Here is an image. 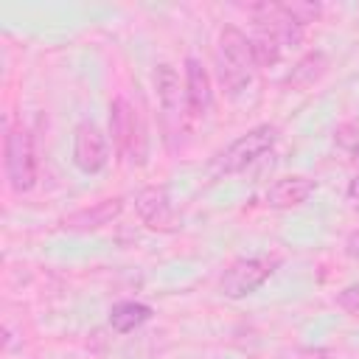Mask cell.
<instances>
[{"label": "cell", "instance_id": "obj_1", "mask_svg": "<svg viewBox=\"0 0 359 359\" xmlns=\"http://www.w3.org/2000/svg\"><path fill=\"white\" fill-rule=\"evenodd\" d=\"M216 65H219V81L222 87L236 95L241 93L250 79H252V39L236 28V25H222L219 31V42H216Z\"/></svg>", "mask_w": 359, "mask_h": 359}, {"label": "cell", "instance_id": "obj_2", "mask_svg": "<svg viewBox=\"0 0 359 359\" xmlns=\"http://www.w3.org/2000/svg\"><path fill=\"white\" fill-rule=\"evenodd\" d=\"M109 135H112L115 149L121 151V157L129 165H143L146 163V154H149L146 129H143V121H140L137 109L123 95H118L109 104Z\"/></svg>", "mask_w": 359, "mask_h": 359}, {"label": "cell", "instance_id": "obj_3", "mask_svg": "<svg viewBox=\"0 0 359 359\" xmlns=\"http://www.w3.org/2000/svg\"><path fill=\"white\" fill-rule=\"evenodd\" d=\"M275 140H278V126H272V123L252 126L247 135L236 137L213 160V174H236V171H244L247 165H252L255 160H261L266 151H272Z\"/></svg>", "mask_w": 359, "mask_h": 359}, {"label": "cell", "instance_id": "obj_4", "mask_svg": "<svg viewBox=\"0 0 359 359\" xmlns=\"http://www.w3.org/2000/svg\"><path fill=\"white\" fill-rule=\"evenodd\" d=\"M278 264H280L278 255H247V258H238L219 278V292L224 297H230V300L247 297V294H252L258 286H264L269 280V275L278 269Z\"/></svg>", "mask_w": 359, "mask_h": 359}, {"label": "cell", "instance_id": "obj_5", "mask_svg": "<svg viewBox=\"0 0 359 359\" xmlns=\"http://www.w3.org/2000/svg\"><path fill=\"white\" fill-rule=\"evenodd\" d=\"M6 177L17 194H25L36 185V151L34 137L25 126H11L6 135Z\"/></svg>", "mask_w": 359, "mask_h": 359}, {"label": "cell", "instance_id": "obj_6", "mask_svg": "<svg viewBox=\"0 0 359 359\" xmlns=\"http://www.w3.org/2000/svg\"><path fill=\"white\" fill-rule=\"evenodd\" d=\"M154 90L160 98V109H163V121L171 132L182 129V121L188 112V98H185V84H180V73L171 65H157L154 67Z\"/></svg>", "mask_w": 359, "mask_h": 359}, {"label": "cell", "instance_id": "obj_7", "mask_svg": "<svg viewBox=\"0 0 359 359\" xmlns=\"http://www.w3.org/2000/svg\"><path fill=\"white\" fill-rule=\"evenodd\" d=\"M135 210L140 222L154 233H174L177 230V210L171 205L165 185H146L135 196Z\"/></svg>", "mask_w": 359, "mask_h": 359}, {"label": "cell", "instance_id": "obj_8", "mask_svg": "<svg viewBox=\"0 0 359 359\" xmlns=\"http://www.w3.org/2000/svg\"><path fill=\"white\" fill-rule=\"evenodd\" d=\"M109 160L107 137L93 121H81L73 129V163L84 174H98Z\"/></svg>", "mask_w": 359, "mask_h": 359}, {"label": "cell", "instance_id": "obj_9", "mask_svg": "<svg viewBox=\"0 0 359 359\" xmlns=\"http://www.w3.org/2000/svg\"><path fill=\"white\" fill-rule=\"evenodd\" d=\"M121 210H123V199L121 196H107V199H98L87 208H79V210L67 213L62 219V227L73 230V233H90V230H98V227L109 224L112 219H118Z\"/></svg>", "mask_w": 359, "mask_h": 359}, {"label": "cell", "instance_id": "obj_10", "mask_svg": "<svg viewBox=\"0 0 359 359\" xmlns=\"http://www.w3.org/2000/svg\"><path fill=\"white\" fill-rule=\"evenodd\" d=\"M185 98H188V112L194 118H202L210 112L213 104V84L205 70V65L194 56L185 59Z\"/></svg>", "mask_w": 359, "mask_h": 359}, {"label": "cell", "instance_id": "obj_11", "mask_svg": "<svg viewBox=\"0 0 359 359\" xmlns=\"http://www.w3.org/2000/svg\"><path fill=\"white\" fill-rule=\"evenodd\" d=\"M314 180L303 177V174H292V177H283L278 182H272L266 188V205L275 208V210H286V208H297L303 205L311 194H314Z\"/></svg>", "mask_w": 359, "mask_h": 359}, {"label": "cell", "instance_id": "obj_12", "mask_svg": "<svg viewBox=\"0 0 359 359\" xmlns=\"http://www.w3.org/2000/svg\"><path fill=\"white\" fill-rule=\"evenodd\" d=\"M325 73H328V56L323 50H309L306 56H300L294 62V67L289 70V76L283 79V84L286 87H294V90H309Z\"/></svg>", "mask_w": 359, "mask_h": 359}, {"label": "cell", "instance_id": "obj_13", "mask_svg": "<svg viewBox=\"0 0 359 359\" xmlns=\"http://www.w3.org/2000/svg\"><path fill=\"white\" fill-rule=\"evenodd\" d=\"M149 317H151V306L137 303V300H121V303H115L112 311H109V325H112L118 334H129V331H135L137 325H143Z\"/></svg>", "mask_w": 359, "mask_h": 359}, {"label": "cell", "instance_id": "obj_14", "mask_svg": "<svg viewBox=\"0 0 359 359\" xmlns=\"http://www.w3.org/2000/svg\"><path fill=\"white\" fill-rule=\"evenodd\" d=\"M280 42L272 36V34H266V31H261L258 36H252V59H255V67H269V65H275L278 59H280Z\"/></svg>", "mask_w": 359, "mask_h": 359}, {"label": "cell", "instance_id": "obj_15", "mask_svg": "<svg viewBox=\"0 0 359 359\" xmlns=\"http://www.w3.org/2000/svg\"><path fill=\"white\" fill-rule=\"evenodd\" d=\"M283 6V11L297 22V25H309V22H314L320 14H323V8H320V3H280Z\"/></svg>", "mask_w": 359, "mask_h": 359}, {"label": "cell", "instance_id": "obj_16", "mask_svg": "<svg viewBox=\"0 0 359 359\" xmlns=\"http://www.w3.org/2000/svg\"><path fill=\"white\" fill-rule=\"evenodd\" d=\"M337 306L348 314H359V283H351L342 292H337Z\"/></svg>", "mask_w": 359, "mask_h": 359}, {"label": "cell", "instance_id": "obj_17", "mask_svg": "<svg viewBox=\"0 0 359 359\" xmlns=\"http://www.w3.org/2000/svg\"><path fill=\"white\" fill-rule=\"evenodd\" d=\"M345 252H348L353 261H359V230H353V233L345 238Z\"/></svg>", "mask_w": 359, "mask_h": 359}, {"label": "cell", "instance_id": "obj_18", "mask_svg": "<svg viewBox=\"0 0 359 359\" xmlns=\"http://www.w3.org/2000/svg\"><path fill=\"white\" fill-rule=\"evenodd\" d=\"M348 196H351V199H359V174L351 177V182H348Z\"/></svg>", "mask_w": 359, "mask_h": 359}, {"label": "cell", "instance_id": "obj_19", "mask_svg": "<svg viewBox=\"0 0 359 359\" xmlns=\"http://www.w3.org/2000/svg\"><path fill=\"white\" fill-rule=\"evenodd\" d=\"M353 160H356V163H359V143H356V146H353Z\"/></svg>", "mask_w": 359, "mask_h": 359}]
</instances>
